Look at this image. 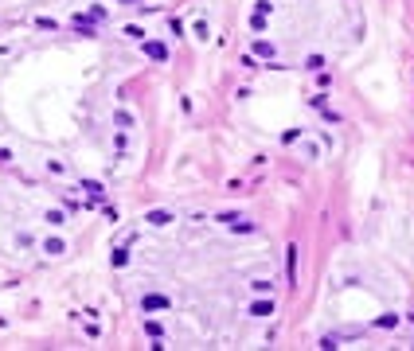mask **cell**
I'll return each instance as SVG.
<instances>
[{
	"label": "cell",
	"mask_w": 414,
	"mask_h": 351,
	"mask_svg": "<svg viewBox=\"0 0 414 351\" xmlns=\"http://www.w3.org/2000/svg\"><path fill=\"white\" fill-rule=\"evenodd\" d=\"M161 308H172L168 297H141V312H161Z\"/></svg>",
	"instance_id": "cell-1"
},
{
	"label": "cell",
	"mask_w": 414,
	"mask_h": 351,
	"mask_svg": "<svg viewBox=\"0 0 414 351\" xmlns=\"http://www.w3.org/2000/svg\"><path fill=\"white\" fill-rule=\"evenodd\" d=\"M145 55L157 58V63H164V58H168V51H164V43H152V39H148V43H145Z\"/></svg>",
	"instance_id": "cell-2"
},
{
	"label": "cell",
	"mask_w": 414,
	"mask_h": 351,
	"mask_svg": "<svg viewBox=\"0 0 414 351\" xmlns=\"http://www.w3.org/2000/svg\"><path fill=\"white\" fill-rule=\"evenodd\" d=\"M274 312V301H254L250 305V316H270Z\"/></svg>",
	"instance_id": "cell-3"
},
{
	"label": "cell",
	"mask_w": 414,
	"mask_h": 351,
	"mask_svg": "<svg viewBox=\"0 0 414 351\" xmlns=\"http://www.w3.org/2000/svg\"><path fill=\"white\" fill-rule=\"evenodd\" d=\"M145 219L152 222V226H164V222H172V215H168V211H148Z\"/></svg>",
	"instance_id": "cell-4"
},
{
	"label": "cell",
	"mask_w": 414,
	"mask_h": 351,
	"mask_svg": "<svg viewBox=\"0 0 414 351\" xmlns=\"http://www.w3.org/2000/svg\"><path fill=\"white\" fill-rule=\"evenodd\" d=\"M43 250H47V254H63V250H67V246H63L59 238H47V242H43Z\"/></svg>",
	"instance_id": "cell-5"
},
{
	"label": "cell",
	"mask_w": 414,
	"mask_h": 351,
	"mask_svg": "<svg viewBox=\"0 0 414 351\" xmlns=\"http://www.w3.org/2000/svg\"><path fill=\"white\" fill-rule=\"evenodd\" d=\"M74 28L82 31V35H94V24H90V20H82V16H78V20H74Z\"/></svg>",
	"instance_id": "cell-6"
},
{
	"label": "cell",
	"mask_w": 414,
	"mask_h": 351,
	"mask_svg": "<svg viewBox=\"0 0 414 351\" xmlns=\"http://www.w3.org/2000/svg\"><path fill=\"white\" fill-rule=\"evenodd\" d=\"M375 324H379V328H399V316H379Z\"/></svg>",
	"instance_id": "cell-7"
},
{
	"label": "cell",
	"mask_w": 414,
	"mask_h": 351,
	"mask_svg": "<svg viewBox=\"0 0 414 351\" xmlns=\"http://www.w3.org/2000/svg\"><path fill=\"white\" fill-rule=\"evenodd\" d=\"M125 35H133V39H145V28H137V24H129V28H125Z\"/></svg>",
	"instance_id": "cell-8"
},
{
	"label": "cell",
	"mask_w": 414,
	"mask_h": 351,
	"mask_svg": "<svg viewBox=\"0 0 414 351\" xmlns=\"http://www.w3.org/2000/svg\"><path fill=\"white\" fill-rule=\"evenodd\" d=\"M254 51H258V55H266V58H274V43H258Z\"/></svg>",
	"instance_id": "cell-9"
},
{
	"label": "cell",
	"mask_w": 414,
	"mask_h": 351,
	"mask_svg": "<svg viewBox=\"0 0 414 351\" xmlns=\"http://www.w3.org/2000/svg\"><path fill=\"white\" fill-rule=\"evenodd\" d=\"M118 4H141V0H118Z\"/></svg>",
	"instance_id": "cell-10"
}]
</instances>
